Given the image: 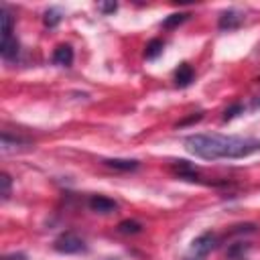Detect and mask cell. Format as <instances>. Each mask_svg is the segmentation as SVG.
<instances>
[{
  "mask_svg": "<svg viewBox=\"0 0 260 260\" xmlns=\"http://www.w3.org/2000/svg\"><path fill=\"white\" fill-rule=\"evenodd\" d=\"M185 146L199 158H244L260 150V140L250 136H225V134H191L185 138Z\"/></svg>",
  "mask_w": 260,
  "mask_h": 260,
  "instance_id": "cell-1",
  "label": "cell"
},
{
  "mask_svg": "<svg viewBox=\"0 0 260 260\" xmlns=\"http://www.w3.org/2000/svg\"><path fill=\"white\" fill-rule=\"evenodd\" d=\"M53 248L61 254H79V252H85V242L77 234L65 232L53 242Z\"/></svg>",
  "mask_w": 260,
  "mask_h": 260,
  "instance_id": "cell-2",
  "label": "cell"
},
{
  "mask_svg": "<svg viewBox=\"0 0 260 260\" xmlns=\"http://www.w3.org/2000/svg\"><path fill=\"white\" fill-rule=\"evenodd\" d=\"M217 246V236L213 232H205L201 236H197L193 242H191V252L195 256H205L209 254L213 248Z\"/></svg>",
  "mask_w": 260,
  "mask_h": 260,
  "instance_id": "cell-3",
  "label": "cell"
},
{
  "mask_svg": "<svg viewBox=\"0 0 260 260\" xmlns=\"http://www.w3.org/2000/svg\"><path fill=\"white\" fill-rule=\"evenodd\" d=\"M87 205H89L91 211L102 213V215H108V213H112V211L118 209V203L114 199H110V197H104V195H91L89 201H87Z\"/></svg>",
  "mask_w": 260,
  "mask_h": 260,
  "instance_id": "cell-4",
  "label": "cell"
},
{
  "mask_svg": "<svg viewBox=\"0 0 260 260\" xmlns=\"http://www.w3.org/2000/svg\"><path fill=\"white\" fill-rule=\"evenodd\" d=\"M242 20H244V16L238 10H225V12H221V16L217 20V26L221 30H232V28H238L242 24Z\"/></svg>",
  "mask_w": 260,
  "mask_h": 260,
  "instance_id": "cell-5",
  "label": "cell"
},
{
  "mask_svg": "<svg viewBox=\"0 0 260 260\" xmlns=\"http://www.w3.org/2000/svg\"><path fill=\"white\" fill-rule=\"evenodd\" d=\"M53 63L61 65V67H69L73 63V49L69 45H57L53 51Z\"/></svg>",
  "mask_w": 260,
  "mask_h": 260,
  "instance_id": "cell-6",
  "label": "cell"
},
{
  "mask_svg": "<svg viewBox=\"0 0 260 260\" xmlns=\"http://www.w3.org/2000/svg\"><path fill=\"white\" fill-rule=\"evenodd\" d=\"M193 77H195V73H193V67H191L189 63H181V65L177 67V71H175V83H177L179 87L191 85Z\"/></svg>",
  "mask_w": 260,
  "mask_h": 260,
  "instance_id": "cell-7",
  "label": "cell"
},
{
  "mask_svg": "<svg viewBox=\"0 0 260 260\" xmlns=\"http://www.w3.org/2000/svg\"><path fill=\"white\" fill-rule=\"evenodd\" d=\"M104 165L114 171H126V173L138 169V160H134V158H106Z\"/></svg>",
  "mask_w": 260,
  "mask_h": 260,
  "instance_id": "cell-8",
  "label": "cell"
},
{
  "mask_svg": "<svg viewBox=\"0 0 260 260\" xmlns=\"http://www.w3.org/2000/svg\"><path fill=\"white\" fill-rule=\"evenodd\" d=\"M0 55L4 57V59H14L16 55H18V41L14 39V37H8V39H2V43H0Z\"/></svg>",
  "mask_w": 260,
  "mask_h": 260,
  "instance_id": "cell-9",
  "label": "cell"
},
{
  "mask_svg": "<svg viewBox=\"0 0 260 260\" xmlns=\"http://www.w3.org/2000/svg\"><path fill=\"white\" fill-rule=\"evenodd\" d=\"M173 169H175L177 175L183 177V179H189V181H195V179H197V169H195L193 165H189L187 160H175Z\"/></svg>",
  "mask_w": 260,
  "mask_h": 260,
  "instance_id": "cell-10",
  "label": "cell"
},
{
  "mask_svg": "<svg viewBox=\"0 0 260 260\" xmlns=\"http://www.w3.org/2000/svg\"><path fill=\"white\" fill-rule=\"evenodd\" d=\"M118 232L124 236H132V234H140L142 232V223L136 219H124L118 223Z\"/></svg>",
  "mask_w": 260,
  "mask_h": 260,
  "instance_id": "cell-11",
  "label": "cell"
},
{
  "mask_svg": "<svg viewBox=\"0 0 260 260\" xmlns=\"http://www.w3.org/2000/svg\"><path fill=\"white\" fill-rule=\"evenodd\" d=\"M0 22H2V39L12 37V24H14V18H12V14H10L6 8L0 10Z\"/></svg>",
  "mask_w": 260,
  "mask_h": 260,
  "instance_id": "cell-12",
  "label": "cell"
},
{
  "mask_svg": "<svg viewBox=\"0 0 260 260\" xmlns=\"http://www.w3.org/2000/svg\"><path fill=\"white\" fill-rule=\"evenodd\" d=\"M162 41L160 39H152V41H148V45H146V49H144V57L148 59V61H152V59H156L160 53H162Z\"/></svg>",
  "mask_w": 260,
  "mask_h": 260,
  "instance_id": "cell-13",
  "label": "cell"
},
{
  "mask_svg": "<svg viewBox=\"0 0 260 260\" xmlns=\"http://www.w3.org/2000/svg\"><path fill=\"white\" fill-rule=\"evenodd\" d=\"M61 18H63V14H61L59 8H49V10L45 12V16H43V22H45V26L53 28V26H57V24L61 22Z\"/></svg>",
  "mask_w": 260,
  "mask_h": 260,
  "instance_id": "cell-14",
  "label": "cell"
},
{
  "mask_svg": "<svg viewBox=\"0 0 260 260\" xmlns=\"http://www.w3.org/2000/svg\"><path fill=\"white\" fill-rule=\"evenodd\" d=\"M187 18H189V14H187V12H175V14L167 16V18L162 20V26H165V28H173V26H177V24L185 22Z\"/></svg>",
  "mask_w": 260,
  "mask_h": 260,
  "instance_id": "cell-15",
  "label": "cell"
},
{
  "mask_svg": "<svg viewBox=\"0 0 260 260\" xmlns=\"http://www.w3.org/2000/svg\"><path fill=\"white\" fill-rule=\"evenodd\" d=\"M10 187H12V179L6 173H2L0 175V195H2V199L10 197Z\"/></svg>",
  "mask_w": 260,
  "mask_h": 260,
  "instance_id": "cell-16",
  "label": "cell"
},
{
  "mask_svg": "<svg viewBox=\"0 0 260 260\" xmlns=\"http://www.w3.org/2000/svg\"><path fill=\"white\" fill-rule=\"evenodd\" d=\"M244 112V106L242 104H234V106H230L225 112H223V120H232V118H236L238 114H242Z\"/></svg>",
  "mask_w": 260,
  "mask_h": 260,
  "instance_id": "cell-17",
  "label": "cell"
},
{
  "mask_svg": "<svg viewBox=\"0 0 260 260\" xmlns=\"http://www.w3.org/2000/svg\"><path fill=\"white\" fill-rule=\"evenodd\" d=\"M98 8H100L102 12H106V14H110V12H114V10L118 8V4H116V2H102Z\"/></svg>",
  "mask_w": 260,
  "mask_h": 260,
  "instance_id": "cell-18",
  "label": "cell"
},
{
  "mask_svg": "<svg viewBox=\"0 0 260 260\" xmlns=\"http://www.w3.org/2000/svg\"><path fill=\"white\" fill-rule=\"evenodd\" d=\"M203 118V114H197V116H191V118H187V120H181L179 122V126H185V124H191V122H197V120H201Z\"/></svg>",
  "mask_w": 260,
  "mask_h": 260,
  "instance_id": "cell-19",
  "label": "cell"
},
{
  "mask_svg": "<svg viewBox=\"0 0 260 260\" xmlns=\"http://www.w3.org/2000/svg\"><path fill=\"white\" fill-rule=\"evenodd\" d=\"M2 260H26V256H24V254H8V256H4Z\"/></svg>",
  "mask_w": 260,
  "mask_h": 260,
  "instance_id": "cell-20",
  "label": "cell"
},
{
  "mask_svg": "<svg viewBox=\"0 0 260 260\" xmlns=\"http://www.w3.org/2000/svg\"><path fill=\"white\" fill-rule=\"evenodd\" d=\"M100 260H122V258H118V256H108V258H100Z\"/></svg>",
  "mask_w": 260,
  "mask_h": 260,
  "instance_id": "cell-21",
  "label": "cell"
},
{
  "mask_svg": "<svg viewBox=\"0 0 260 260\" xmlns=\"http://www.w3.org/2000/svg\"><path fill=\"white\" fill-rule=\"evenodd\" d=\"M187 260H191V258H187Z\"/></svg>",
  "mask_w": 260,
  "mask_h": 260,
  "instance_id": "cell-22",
  "label": "cell"
}]
</instances>
